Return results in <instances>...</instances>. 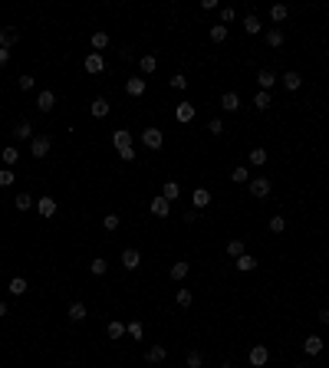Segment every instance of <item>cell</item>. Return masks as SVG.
<instances>
[{"label":"cell","instance_id":"obj_1","mask_svg":"<svg viewBox=\"0 0 329 368\" xmlns=\"http://www.w3.org/2000/svg\"><path fill=\"white\" fill-rule=\"evenodd\" d=\"M50 148H53V138L50 135H33L30 138V155L33 158H46V155H50Z\"/></svg>","mask_w":329,"mask_h":368},{"label":"cell","instance_id":"obj_2","mask_svg":"<svg viewBox=\"0 0 329 368\" xmlns=\"http://www.w3.org/2000/svg\"><path fill=\"white\" fill-rule=\"evenodd\" d=\"M142 145H145V148H152V151H158L165 145V131L155 128V125H152V128H145L142 131Z\"/></svg>","mask_w":329,"mask_h":368},{"label":"cell","instance_id":"obj_3","mask_svg":"<svg viewBox=\"0 0 329 368\" xmlns=\"http://www.w3.org/2000/svg\"><path fill=\"white\" fill-rule=\"evenodd\" d=\"M277 82H280V76L274 73V69H260V73H257V86H260V92H270Z\"/></svg>","mask_w":329,"mask_h":368},{"label":"cell","instance_id":"obj_4","mask_svg":"<svg viewBox=\"0 0 329 368\" xmlns=\"http://www.w3.org/2000/svg\"><path fill=\"white\" fill-rule=\"evenodd\" d=\"M122 266L125 270H138V266H142V253H138V247H125L122 250Z\"/></svg>","mask_w":329,"mask_h":368},{"label":"cell","instance_id":"obj_5","mask_svg":"<svg viewBox=\"0 0 329 368\" xmlns=\"http://www.w3.org/2000/svg\"><path fill=\"white\" fill-rule=\"evenodd\" d=\"M267 362H270V349H267V345H254V349H250V365L263 368Z\"/></svg>","mask_w":329,"mask_h":368},{"label":"cell","instance_id":"obj_6","mask_svg":"<svg viewBox=\"0 0 329 368\" xmlns=\"http://www.w3.org/2000/svg\"><path fill=\"white\" fill-rule=\"evenodd\" d=\"M250 194H254V197H267L270 194V178H250Z\"/></svg>","mask_w":329,"mask_h":368},{"label":"cell","instance_id":"obj_7","mask_svg":"<svg viewBox=\"0 0 329 368\" xmlns=\"http://www.w3.org/2000/svg\"><path fill=\"white\" fill-rule=\"evenodd\" d=\"M145 79H138V76H132V79H125V92L132 95V99H138V95H145Z\"/></svg>","mask_w":329,"mask_h":368},{"label":"cell","instance_id":"obj_8","mask_svg":"<svg viewBox=\"0 0 329 368\" xmlns=\"http://www.w3.org/2000/svg\"><path fill=\"white\" fill-rule=\"evenodd\" d=\"M132 138H135V135H132L129 128H118L115 135H112V145H115V151H122V148H132Z\"/></svg>","mask_w":329,"mask_h":368},{"label":"cell","instance_id":"obj_9","mask_svg":"<svg viewBox=\"0 0 329 368\" xmlns=\"http://www.w3.org/2000/svg\"><path fill=\"white\" fill-rule=\"evenodd\" d=\"M66 316L73 319V322H82V319L89 316V309H86V303L82 299H76V303H69V309H66Z\"/></svg>","mask_w":329,"mask_h":368},{"label":"cell","instance_id":"obj_10","mask_svg":"<svg viewBox=\"0 0 329 368\" xmlns=\"http://www.w3.org/2000/svg\"><path fill=\"white\" fill-rule=\"evenodd\" d=\"M102 69H106V59H102V53H89V56H86V73L99 76Z\"/></svg>","mask_w":329,"mask_h":368},{"label":"cell","instance_id":"obj_11","mask_svg":"<svg viewBox=\"0 0 329 368\" xmlns=\"http://www.w3.org/2000/svg\"><path fill=\"white\" fill-rule=\"evenodd\" d=\"M53 106H56V92H53V89H43V92L37 95V109H40V112H50Z\"/></svg>","mask_w":329,"mask_h":368},{"label":"cell","instance_id":"obj_12","mask_svg":"<svg viewBox=\"0 0 329 368\" xmlns=\"http://www.w3.org/2000/svg\"><path fill=\"white\" fill-rule=\"evenodd\" d=\"M191 204H194V211L207 207V204H211V191H207V187H194V194H191Z\"/></svg>","mask_w":329,"mask_h":368},{"label":"cell","instance_id":"obj_13","mask_svg":"<svg viewBox=\"0 0 329 368\" xmlns=\"http://www.w3.org/2000/svg\"><path fill=\"white\" fill-rule=\"evenodd\" d=\"M56 211H59V207H56L53 197H40V200H37V214H40V217H53Z\"/></svg>","mask_w":329,"mask_h":368},{"label":"cell","instance_id":"obj_14","mask_svg":"<svg viewBox=\"0 0 329 368\" xmlns=\"http://www.w3.org/2000/svg\"><path fill=\"white\" fill-rule=\"evenodd\" d=\"M17 40H20V33L13 30V26H4V30H0V50H10Z\"/></svg>","mask_w":329,"mask_h":368},{"label":"cell","instance_id":"obj_15","mask_svg":"<svg viewBox=\"0 0 329 368\" xmlns=\"http://www.w3.org/2000/svg\"><path fill=\"white\" fill-rule=\"evenodd\" d=\"M280 79H283V86L290 89V92H296V89L303 86V76H300L296 69H290V73H283V76H280Z\"/></svg>","mask_w":329,"mask_h":368},{"label":"cell","instance_id":"obj_16","mask_svg":"<svg viewBox=\"0 0 329 368\" xmlns=\"http://www.w3.org/2000/svg\"><path fill=\"white\" fill-rule=\"evenodd\" d=\"M221 109L224 112H237V109H241V95L237 92H224L221 95Z\"/></svg>","mask_w":329,"mask_h":368},{"label":"cell","instance_id":"obj_17","mask_svg":"<svg viewBox=\"0 0 329 368\" xmlns=\"http://www.w3.org/2000/svg\"><path fill=\"white\" fill-rule=\"evenodd\" d=\"M303 352L306 355H319V352H323V339L319 336H306L303 339Z\"/></svg>","mask_w":329,"mask_h":368},{"label":"cell","instance_id":"obj_18","mask_svg":"<svg viewBox=\"0 0 329 368\" xmlns=\"http://www.w3.org/2000/svg\"><path fill=\"white\" fill-rule=\"evenodd\" d=\"M165 358H168V349H165V345H152V349L145 352V362H152V365L165 362Z\"/></svg>","mask_w":329,"mask_h":368},{"label":"cell","instance_id":"obj_19","mask_svg":"<svg viewBox=\"0 0 329 368\" xmlns=\"http://www.w3.org/2000/svg\"><path fill=\"white\" fill-rule=\"evenodd\" d=\"M152 214H155V217H168V214H171V200H165V197H155L152 200V207H148Z\"/></svg>","mask_w":329,"mask_h":368},{"label":"cell","instance_id":"obj_20","mask_svg":"<svg viewBox=\"0 0 329 368\" xmlns=\"http://www.w3.org/2000/svg\"><path fill=\"white\" fill-rule=\"evenodd\" d=\"M89 112H93L96 119H106V115H109V99H102V95H99V99H93Z\"/></svg>","mask_w":329,"mask_h":368},{"label":"cell","instance_id":"obj_21","mask_svg":"<svg viewBox=\"0 0 329 368\" xmlns=\"http://www.w3.org/2000/svg\"><path fill=\"white\" fill-rule=\"evenodd\" d=\"M260 30H263V23H260V20L254 17V13H247V17H244V33H250V37H257Z\"/></svg>","mask_w":329,"mask_h":368},{"label":"cell","instance_id":"obj_22","mask_svg":"<svg viewBox=\"0 0 329 368\" xmlns=\"http://www.w3.org/2000/svg\"><path fill=\"white\" fill-rule=\"evenodd\" d=\"M174 119H178V122H191L194 119V106H191V102H181V106L174 109Z\"/></svg>","mask_w":329,"mask_h":368},{"label":"cell","instance_id":"obj_23","mask_svg":"<svg viewBox=\"0 0 329 368\" xmlns=\"http://www.w3.org/2000/svg\"><path fill=\"white\" fill-rule=\"evenodd\" d=\"M234 266L241 270V273H250V270H257V260L250 253H244V256H237V260H234Z\"/></svg>","mask_w":329,"mask_h":368},{"label":"cell","instance_id":"obj_24","mask_svg":"<svg viewBox=\"0 0 329 368\" xmlns=\"http://www.w3.org/2000/svg\"><path fill=\"white\" fill-rule=\"evenodd\" d=\"M267 46H270V50H280V46H283V30L270 26V30H267Z\"/></svg>","mask_w":329,"mask_h":368},{"label":"cell","instance_id":"obj_25","mask_svg":"<svg viewBox=\"0 0 329 368\" xmlns=\"http://www.w3.org/2000/svg\"><path fill=\"white\" fill-rule=\"evenodd\" d=\"M0 158H4V164H7V168H13V164H17V161H20V151H17V148H13V145H7V148H4V151H0Z\"/></svg>","mask_w":329,"mask_h":368},{"label":"cell","instance_id":"obj_26","mask_svg":"<svg viewBox=\"0 0 329 368\" xmlns=\"http://www.w3.org/2000/svg\"><path fill=\"white\" fill-rule=\"evenodd\" d=\"M7 293H10V296H23L26 293V280H23V276H13L10 286H7Z\"/></svg>","mask_w":329,"mask_h":368},{"label":"cell","instance_id":"obj_27","mask_svg":"<svg viewBox=\"0 0 329 368\" xmlns=\"http://www.w3.org/2000/svg\"><path fill=\"white\" fill-rule=\"evenodd\" d=\"M267 148H254L250 151V164H254V168H263V164H267Z\"/></svg>","mask_w":329,"mask_h":368},{"label":"cell","instance_id":"obj_28","mask_svg":"<svg viewBox=\"0 0 329 368\" xmlns=\"http://www.w3.org/2000/svg\"><path fill=\"white\" fill-rule=\"evenodd\" d=\"M188 270H191V263H188V260H178V263L171 266V280H185Z\"/></svg>","mask_w":329,"mask_h":368},{"label":"cell","instance_id":"obj_29","mask_svg":"<svg viewBox=\"0 0 329 368\" xmlns=\"http://www.w3.org/2000/svg\"><path fill=\"white\" fill-rule=\"evenodd\" d=\"M155 66H158V59H155V56H152V53H145V56H142V59H138V69H142V73H145V76H148V73H155Z\"/></svg>","mask_w":329,"mask_h":368},{"label":"cell","instance_id":"obj_30","mask_svg":"<svg viewBox=\"0 0 329 368\" xmlns=\"http://www.w3.org/2000/svg\"><path fill=\"white\" fill-rule=\"evenodd\" d=\"M230 178H234L237 184H250V168H247V164H241V168L230 171Z\"/></svg>","mask_w":329,"mask_h":368},{"label":"cell","instance_id":"obj_31","mask_svg":"<svg viewBox=\"0 0 329 368\" xmlns=\"http://www.w3.org/2000/svg\"><path fill=\"white\" fill-rule=\"evenodd\" d=\"M286 13H290V10H286V4H274V7H270V20H274V23H283Z\"/></svg>","mask_w":329,"mask_h":368},{"label":"cell","instance_id":"obj_32","mask_svg":"<svg viewBox=\"0 0 329 368\" xmlns=\"http://www.w3.org/2000/svg\"><path fill=\"white\" fill-rule=\"evenodd\" d=\"M89 43H93V50H106V46H109V33H93V40H89Z\"/></svg>","mask_w":329,"mask_h":368},{"label":"cell","instance_id":"obj_33","mask_svg":"<svg viewBox=\"0 0 329 368\" xmlns=\"http://www.w3.org/2000/svg\"><path fill=\"white\" fill-rule=\"evenodd\" d=\"M118 224H122V217H118V214H106V220H102V227H106L109 233H115Z\"/></svg>","mask_w":329,"mask_h":368},{"label":"cell","instance_id":"obj_34","mask_svg":"<svg viewBox=\"0 0 329 368\" xmlns=\"http://www.w3.org/2000/svg\"><path fill=\"white\" fill-rule=\"evenodd\" d=\"M270 106H274V102H270V92H257L254 95V109H260V112H263V109H270Z\"/></svg>","mask_w":329,"mask_h":368},{"label":"cell","instance_id":"obj_35","mask_svg":"<svg viewBox=\"0 0 329 368\" xmlns=\"http://www.w3.org/2000/svg\"><path fill=\"white\" fill-rule=\"evenodd\" d=\"M178 194H181V187H178V184H174V181H165V191H162V197H165V200H174Z\"/></svg>","mask_w":329,"mask_h":368},{"label":"cell","instance_id":"obj_36","mask_svg":"<svg viewBox=\"0 0 329 368\" xmlns=\"http://www.w3.org/2000/svg\"><path fill=\"white\" fill-rule=\"evenodd\" d=\"M207 37H211L214 43H224V40H227V26H211V30H207Z\"/></svg>","mask_w":329,"mask_h":368},{"label":"cell","instance_id":"obj_37","mask_svg":"<svg viewBox=\"0 0 329 368\" xmlns=\"http://www.w3.org/2000/svg\"><path fill=\"white\" fill-rule=\"evenodd\" d=\"M13 138H33V128H30V122H20L17 128H13Z\"/></svg>","mask_w":329,"mask_h":368},{"label":"cell","instance_id":"obj_38","mask_svg":"<svg viewBox=\"0 0 329 368\" xmlns=\"http://www.w3.org/2000/svg\"><path fill=\"white\" fill-rule=\"evenodd\" d=\"M286 230V220L280 217V214H274V217H270V233H283Z\"/></svg>","mask_w":329,"mask_h":368},{"label":"cell","instance_id":"obj_39","mask_svg":"<svg viewBox=\"0 0 329 368\" xmlns=\"http://www.w3.org/2000/svg\"><path fill=\"white\" fill-rule=\"evenodd\" d=\"M106 332H109V339H122V336H125V325H122V322H109Z\"/></svg>","mask_w":329,"mask_h":368},{"label":"cell","instance_id":"obj_40","mask_svg":"<svg viewBox=\"0 0 329 368\" xmlns=\"http://www.w3.org/2000/svg\"><path fill=\"white\" fill-rule=\"evenodd\" d=\"M89 270H93V273H96V276H102V273H106V270H109V263H106V260H102V256H96V260H93V263H89Z\"/></svg>","mask_w":329,"mask_h":368},{"label":"cell","instance_id":"obj_41","mask_svg":"<svg viewBox=\"0 0 329 368\" xmlns=\"http://www.w3.org/2000/svg\"><path fill=\"white\" fill-rule=\"evenodd\" d=\"M125 332H129L132 339H142L145 336V325L142 322H129V325H125Z\"/></svg>","mask_w":329,"mask_h":368},{"label":"cell","instance_id":"obj_42","mask_svg":"<svg viewBox=\"0 0 329 368\" xmlns=\"http://www.w3.org/2000/svg\"><path fill=\"white\" fill-rule=\"evenodd\" d=\"M188 368H201L204 365V355H201V352H188V362H185Z\"/></svg>","mask_w":329,"mask_h":368},{"label":"cell","instance_id":"obj_43","mask_svg":"<svg viewBox=\"0 0 329 368\" xmlns=\"http://www.w3.org/2000/svg\"><path fill=\"white\" fill-rule=\"evenodd\" d=\"M227 253L234 256V260H237V256H244V240H230V244H227Z\"/></svg>","mask_w":329,"mask_h":368},{"label":"cell","instance_id":"obj_44","mask_svg":"<svg viewBox=\"0 0 329 368\" xmlns=\"http://www.w3.org/2000/svg\"><path fill=\"white\" fill-rule=\"evenodd\" d=\"M174 299H178V306H191V289H178V293H174Z\"/></svg>","mask_w":329,"mask_h":368},{"label":"cell","instance_id":"obj_45","mask_svg":"<svg viewBox=\"0 0 329 368\" xmlns=\"http://www.w3.org/2000/svg\"><path fill=\"white\" fill-rule=\"evenodd\" d=\"M33 82H37V79H33L30 73H23V76H20V79H17V86L23 89V92H30V89H33Z\"/></svg>","mask_w":329,"mask_h":368},{"label":"cell","instance_id":"obj_46","mask_svg":"<svg viewBox=\"0 0 329 368\" xmlns=\"http://www.w3.org/2000/svg\"><path fill=\"white\" fill-rule=\"evenodd\" d=\"M17 207H20V211H30V207H33V197H30V194H17Z\"/></svg>","mask_w":329,"mask_h":368},{"label":"cell","instance_id":"obj_47","mask_svg":"<svg viewBox=\"0 0 329 368\" xmlns=\"http://www.w3.org/2000/svg\"><path fill=\"white\" fill-rule=\"evenodd\" d=\"M207 131H211V135H224V122L221 119H211V122H207Z\"/></svg>","mask_w":329,"mask_h":368},{"label":"cell","instance_id":"obj_48","mask_svg":"<svg viewBox=\"0 0 329 368\" xmlns=\"http://www.w3.org/2000/svg\"><path fill=\"white\" fill-rule=\"evenodd\" d=\"M10 184H13V171L4 168V171H0V187H10Z\"/></svg>","mask_w":329,"mask_h":368},{"label":"cell","instance_id":"obj_49","mask_svg":"<svg viewBox=\"0 0 329 368\" xmlns=\"http://www.w3.org/2000/svg\"><path fill=\"white\" fill-rule=\"evenodd\" d=\"M171 86H174V89H188V79L178 73V76H171Z\"/></svg>","mask_w":329,"mask_h":368},{"label":"cell","instance_id":"obj_50","mask_svg":"<svg viewBox=\"0 0 329 368\" xmlns=\"http://www.w3.org/2000/svg\"><path fill=\"white\" fill-rule=\"evenodd\" d=\"M221 20L230 23V20H234V7H221Z\"/></svg>","mask_w":329,"mask_h":368},{"label":"cell","instance_id":"obj_51","mask_svg":"<svg viewBox=\"0 0 329 368\" xmlns=\"http://www.w3.org/2000/svg\"><path fill=\"white\" fill-rule=\"evenodd\" d=\"M118 158H122V161H135V148H122Z\"/></svg>","mask_w":329,"mask_h":368},{"label":"cell","instance_id":"obj_52","mask_svg":"<svg viewBox=\"0 0 329 368\" xmlns=\"http://www.w3.org/2000/svg\"><path fill=\"white\" fill-rule=\"evenodd\" d=\"M316 319H319L323 325H329V306H326V309H319V316H316Z\"/></svg>","mask_w":329,"mask_h":368},{"label":"cell","instance_id":"obj_53","mask_svg":"<svg viewBox=\"0 0 329 368\" xmlns=\"http://www.w3.org/2000/svg\"><path fill=\"white\" fill-rule=\"evenodd\" d=\"M198 220V211H185V224H194Z\"/></svg>","mask_w":329,"mask_h":368},{"label":"cell","instance_id":"obj_54","mask_svg":"<svg viewBox=\"0 0 329 368\" xmlns=\"http://www.w3.org/2000/svg\"><path fill=\"white\" fill-rule=\"evenodd\" d=\"M10 62V50H0V66H7Z\"/></svg>","mask_w":329,"mask_h":368},{"label":"cell","instance_id":"obj_55","mask_svg":"<svg viewBox=\"0 0 329 368\" xmlns=\"http://www.w3.org/2000/svg\"><path fill=\"white\" fill-rule=\"evenodd\" d=\"M7 316V303H0V319H4Z\"/></svg>","mask_w":329,"mask_h":368},{"label":"cell","instance_id":"obj_56","mask_svg":"<svg viewBox=\"0 0 329 368\" xmlns=\"http://www.w3.org/2000/svg\"><path fill=\"white\" fill-rule=\"evenodd\" d=\"M221 368H234V365H230V362H224V365H221Z\"/></svg>","mask_w":329,"mask_h":368},{"label":"cell","instance_id":"obj_57","mask_svg":"<svg viewBox=\"0 0 329 368\" xmlns=\"http://www.w3.org/2000/svg\"><path fill=\"white\" fill-rule=\"evenodd\" d=\"M185 368H188V365H185Z\"/></svg>","mask_w":329,"mask_h":368}]
</instances>
